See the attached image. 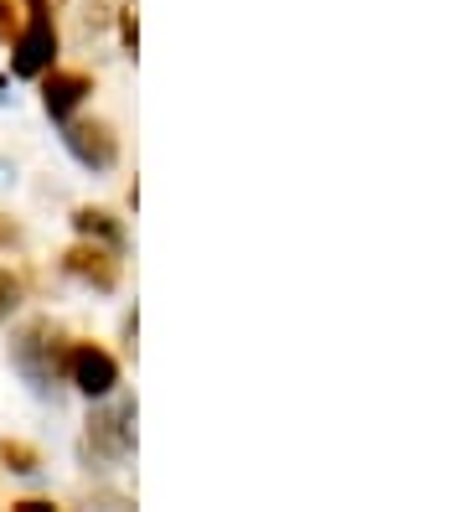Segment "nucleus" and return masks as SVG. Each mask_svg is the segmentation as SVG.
<instances>
[{"label":"nucleus","mask_w":465,"mask_h":512,"mask_svg":"<svg viewBox=\"0 0 465 512\" xmlns=\"http://www.w3.org/2000/svg\"><path fill=\"white\" fill-rule=\"evenodd\" d=\"M11 363L16 373L37 388V394H47V388L62 378V363H68V347H62V331L52 321H26L16 337H11Z\"/></svg>","instance_id":"obj_1"},{"label":"nucleus","mask_w":465,"mask_h":512,"mask_svg":"<svg viewBox=\"0 0 465 512\" xmlns=\"http://www.w3.org/2000/svg\"><path fill=\"white\" fill-rule=\"evenodd\" d=\"M88 450H99V456H109V461H124L135 450V404L130 399H114L104 409H93Z\"/></svg>","instance_id":"obj_2"},{"label":"nucleus","mask_w":465,"mask_h":512,"mask_svg":"<svg viewBox=\"0 0 465 512\" xmlns=\"http://www.w3.org/2000/svg\"><path fill=\"white\" fill-rule=\"evenodd\" d=\"M62 373H68L73 388H78V394H88V399H109L114 383H119V363H114L104 347H93V342L68 347V363H62Z\"/></svg>","instance_id":"obj_3"},{"label":"nucleus","mask_w":465,"mask_h":512,"mask_svg":"<svg viewBox=\"0 0 465 512\" xmlns=\"http://www.w3.org/2000/svg\"><path fill=\"white\" fill-rule=\"evenodd\" d=\"M68 150L78 156V166H88V171H109L114 161H119V140H114V130L109 125H99V119H83V125H68Z\"/></svg>","instance_id":"obj_4"},{"label":"nucleus","mask_w":465,"mask_h":512,"mask_svg":"<svg viewBox=\"0 0 465 512\" xmlns=\"http://www.w3.org/2000/svg\"><path fill=\"white\" fill-rule=\"evenodd\" d=\"M88 94H93V78L88 73H73V68H47L42 73V104H47L52 119H68Z\"/></svg>","instance_id":"obj_5"},{"label":"nucleus","mask_w":465,"mask_h":512,"mask_svg":"<svg viewBox=\"0 0 465 512\" xmlns=\"http://www.w3.org/2000/svg\"><path fill=\"white\" fill-rule=\"evenodd\" d=\"M68 275H78V280L93 285V290H114V285H119L114 249H109V244H78V249L68 254Z\"/></svg>","instance_id":"obj_6"},{"label":"nucleus","mask_w":465,"mask_h":512,"mask_svg":"<svg viewBox=\"0 0 465 512\" xmlns=\"http://www.w3.org/2000/svg\"><path fill=\"white\" fill-rule=\"evenodd\" d=\"M73 223H78V233H83V238H93V244H109V249H119V244H124L119 223H114L109 213H99V207H83V213H78Z\"/></svg>","instance_id":"obj_7"},{"label":"nucleus","mask_w":465,"mask_h":512,"mask_svg":"<svg viewBox=\"0 0 465 512\" xmlns=\"http://www.w3.org/2000/svg\"><path fill=\"white\" fill-rule=\"evenodd\" d=\"M0 466L16 471V476H31V471H42V456L21 440H0Z\"/></svg>","instance_id":"obj_8"},{"label":"nucleus","mask_w":465,"mask_h":512,"mask_svg":"<svg viewBox=\"0 0 465 512\" xmlns=\"http://www.w3.org/2000/svg\"><path fill=\"white\" fill-rule=\"evenodd\" d=\"M16 306H21V280L11 269H0V316H11Z\"/></svg>","instance_id":"obj_9"},{"label":"nucleus","mask_w":465,"mask_h":512,"mask_svg":"<svg viewBox=\"0 0 465 512\" xmlns=\"http://www.w3.org/2000/svg\"><path fill=\"white\" fill-rule=\"evenodd\" d=\"M16 37V11H11V0H0V42H11Z\"/></svg>","instance_id":"obj_10"},{"label":"nucleus","mask_w":465,"mask_h":512,"mask_svg":"<svg viewBox=\"0 0 465 512\" xmlns=\"http://www.w3.org/2000/svg\"><path fill=\"white\" fill-rule=\"evenodd\" d=\"M119 37H124V47L135 52V42H140V32H135V16L130 11H119Z\"/></svg>","instance_id":"obj_11"},{"label":"nucleus","mask_w":465,"mask_h":512,"mask_svg":"<svg viewBox=\"0 0 465 512\" xmlns=\"http://www.w3.org/2000/svg\"><path fill=\"white\" fill-rule=\"evenodd\" d=\"M0 244H16V228L11 223H0Z\"/></svg>","instance_id":"obj_12"}]
</instances>
